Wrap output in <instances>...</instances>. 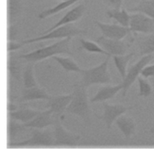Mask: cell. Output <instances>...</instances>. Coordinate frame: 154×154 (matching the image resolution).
<instances>
[{
	"mask_svg": "<svg viewBox=\"0 0 154 154\" xmlns=\"http://www.w3.org/2000/svg\"><path fill=\"white\" fill-rule=\"evenodd\" d=\"M23 7V0H7V25L16 23L22 13Z\"/></svg>",
	"mask_w": 154,
	"mask_h": 154,
	"instance_id": "obj_21",
	"label": "cell"
},
{
	"mask_svg": "<svg viewBox=\"0 0 154 154\" xmlns=\"http://www.w3.org/2000/svg\"><path fill=\"white\" fill-rule=\"evenodd\" d=\"M52 115V111L49 108H48L45 111H41L33 119L23 123V125L26 128L44 129L49 125H53Z\"/></svg>",
	"mask_w": 154,
	"mask_h": 154,
	"instance_id": "obj_16",
	"label": "cell"
},
{
	"mask_svg": "<svg viewBox=\"0 0 154 154\" xmlns=\"http://www.w3.org/2000/svg\"><path fill=\"white\" fill-rule=\"evenodd\" d=\"M34 63L26 62L22 72V82L25 88H30L38 86L34 75Z\"/></svg>",
	"mask_w": 154,
	"mask_h": 154,
	"instance_id": "obj_24",
	"label": "cell"
},
{
	"mask_svg": "<svg viewBox=\"0 0 154 154\" xmlns=\"http://www.w3.org/2000/svg\"><path fill=\"white\" fill-rule=\"evenodd\" d=\"M103 3L111 8H121L123 0H102Z\"/></svg>",
	"mask_w": 154,
	"mask_h": 154,
	"instance_id": "obj_33",
	"label": "cell"
},
{
	"mask_svg": "<svg viewBox=\"0 0 154 154\" xmlns=\"http://www.w3.org/2000/svg\"><path fill=\"white\" fill-rule=\"evenodd\" d=\"M94 22L100 29L102 35L109 38L122 40L131 32L129 27L120 24L106 23L98 20H95Z\"/></svg>",
	"mask_w": 154,
	"mask_h": 154,
	"instance_id": "obj_11",
	"label": "cell"
},
{
	"mask_svg": "<svg viewBox=\"0 0 154 154\" xmlns=\"http://www.w3.org/2000/svg\"><path fill=\"white\" fill-rule=\"evenodd\" d=\"M52 117L54 120V147H67L71 149L76 148L81 136L66 130L61 125L58 116L52 115Z\"/></svg>",
	"mask_w": 154,
	"mask_h": 154,
	"instance_id": "obj_6",
	"label": "cell"
},
{
	"mask_svg": "<svg viewBox=\"0 0 154 154\" xmlns=\"http://www.w3.org/2000/svg\"><path fill=\"white\" fill-rule=\"evenodd\" d=\"M129 28L134 34H147L154 32V19L138 12L130 14Z\"/></svg>",
	"mask_w": 154,
	"mask_h": 154,
	"instance_id": "obj_9",
	"label": "cell"
},
{
	"mask_svg": "<svg viewBox=\"0 0 154 154\" xmlns=\"http://www.w3.org/2000/svg\"><path fill=\"white\" fill-rule=\"evenodd\" d=\"M71 40V37L62 38L52 45L36 49L28 54H20V55L26 62L34 63L49 57H52L57 54H65L73 56L74 54L70 48Z\"/></svg>",
	"mask_w": 154,
	"mask_h": 154,
	"instance_id": "obj_2",
	"label": "cell"
},
{
	"mask_svg": "<svg viewBox=\"0 0 154 154\" xmlns=\"http://www.w3.org/2000/svg\"><path fill=\"white\" fill-rule=\"evenodd\" d=\"M41 112L40 110H35L25 106V104L19 105V108L12 112H7L8 117L16 120L22 123H25L33 119Z\"/></svg>",
	"mask_w": 154,
	"mask_h": 154,
	"instance_id": "obj_17",
	"label": "cell"
},
{
	"mask_svg": "<svg viewBox=\"0 0 154 154\" xmlns=\"http://www.w3.org/2000/svg\"><path fill=\"white\" fill-rule=\"evenodd\" d=\"M79 42L81 46L79 48L80 49H84L89 52L99 53L105 55L106 56H111L107 52L103 49L96 42H93L90 40H85L84 38H79Z\"/></svg>",
	"mask_w": 154,
	"mask_h": 154,
	"instance_id": "obj_29",
	"label": "cell"
},
{
	"mask_svg": "<svg viewBox=\"0 0 154 154\" xmlns=\"http://www.w3.org/2000/svg\"><path fill=\"white\" fill-rule=\"evenodd\" d=\"M72 97L73 93L65 95L51 96L48 100L46 107L52 111L54 116L61 117L66 111Z\"/></svg>",
	"mask_w": 154,
	"mask_h": 154,
	"instance_id": "obj_13",
	"label": "cell"
},
{
	"mask_svg": "<svg viewBox=\"0 0 154 154\" xmlns=\"http://www.w3.org/2000/svg\"><path fill=\"white\" fill-rule=\"evenodd\" d=\"M19 34L17 25L14 23L7 25V41H16Z\"/></svg>",
	"mask_w": 154,
	"mask_h": 154,
	"instance_id": "obj_31",
	"label": "cell"
},
{
	"mask_svg": "<svg viewBox=\"0 0 154 154\" xmlns=\"http://www.w3.org/2000/svg\"><path fill=\"white\" fill-rule=\"evenodd\" d=\"M135 35L136 42L140 56H144L154 53V32L143 34L142 35Z\"/></svg>",
	"mask_w": 154,
	"mask_h": 154,
	"instance_id": "obj_18",
	"label": "cell"
},
{
	"mask_svg": "<svg viewBox=\"0 0 154 154\" xmlns=\"http://www.w3.org/2000/svg\"><path fill=\"white\" fill-rule=\"evenodd\" d=\"M110 58L111 56H106L105 60L99 65L90 69H82L80 73V82L87 88L95 84H112V80L108 70V64Z\"/></svg>",
	"mask_w": 154,
	"mask_h": 154,
	"instance_id": "obj_4",
	"label": "cell"
},
{
	"mask_svg": "<svg viewBox=\"0 0 154 154\" xmlns=\"http://www.w3.org/2000/svg\"><path fill=\"white\" fill-rule=\"evenodd\" d=\"M15 51L10 52L7 54V69L10 73V76L19 82H22V72L24 68V59Z\"/></svg>",
	"mask_w": 154,
	"mask_h": 154,
	"instance_id": "obj_12",
	"label": "cell"
},
{
	"mask_svg": "<svg viewBox=\"0 0 154 154\" xmlns=\"http://www.w3.org/2000/svg\"><path fill=\"white\" fill-rule=\"evenodd\" d=\"M102 105L103 107L102 115H98L95 112L93 114L98 119L103 121L108 129L111 128L113 122L119 116L135 107V106H125L122 104H109L106 102H103Z\"/></svg>",
	"mask_w": 154,
	"mask_h": 154,
	"instance_id": "obj_10",
	"label": "cell"
},
{
	"mask_svg": "<svg viewBox=\"0 0 154 154\" xmlns=\"http://www.w3.org/2000/svg\"><path fill=\"white\" fill-rule=\"evenodd\" d=\"M60 1H64V0H60Z\"/></svg>",
	"mask_w": 154,
	"mask_h": 154,
	"instance_id": "obj_37",
	"label": "cell"
},
{
	"mask_svg": "<svg viewBox=\"0 0 154 154\" xmlns=\"http://www.w3.org/2000/svg\"><path fill=\"white\" fill-rule=\"evenodd\" d=\"M19 107V105L15 104L12 101H8L7 103V112H12L17 110Z\"/></svg>",
	"mask_w": 154,
	"mask_h": 154,
	"instance_id": "obj_35",
	"label": "cell"
},
{
	"mask_svg": "<svg viewBox=\"0 0 154 154\" xmlns=\"http://www.w3.org/2000/svg\"><path fill=\"white\" fill-rule=\"evenodd\" d=\"M23 45L20 42L18 43L16 41H7V52L16 51L20 49Z\"/></svg>",
	"mask_w": 154,
	"mask_h": 154,
	"instance_id": "obj_34",
	"label": "cell"
},
{
	"mask_svg": "<svg viewBox=\"0 0 154 154\" xmlns=\"http://www.w3.org/2000/svg\"><path fill=\"white\" fill-rule=\"evenodd\" d=\"M123 89L122 83L116 85H106L99 88L96 94L90 99V103L103 102L112 98L120 90Z\"/></svg>",
	"mask_w": 154,
	"mask_h": 154,
	"instance_id": "obj_19",
	"label": "cell"
},
{
	"mask_svg": "<svg viewBox=\"0 0 154 154\" xmlns=\"http://www.w3.org/2000/svg\"><path fill=\"white\" fill-rule=\"evenodd\" d=\"M73 87V97L66 112L79 117L85 125L90 126L91 124V116L94 112L88 98L87 88L80 81L76 82Z\"/></svg>",
	"mask_w": 154,
	"mask_h": 154,
	"instance_id": "obj_1",
	"label": "cell"
},
{
	"mask_svg": "<svg viewBox=\"0 0 154 154\" xmlns=\"http://www.w3.org/2000/svg\"><path fill=\"white\" fill-rule=\"evenodd\" d=\"M137 81L139 85V93L138 96L140 97H147L152 93V87L147 78L143 76H138Z\"/></svg>",
	"mask_w": 154,
	"mask_h": 154,
	"instance_id": "obj_30",
	"label": "cell"
},
{
	"mask_svg": "<svg viewBox=\"0 0 154 154\" xmlns=\"http://www.w3.org/2000/svg\"><path fill=\"white\" fill-rule=\"evenodd\" d=\"M150 132H154V120H153L152 127V128L150 129Z\"/></svg>",
	"mask_w": 154,
	"mask_h": 154,
	"instance_id": "obj_36",
	"label": "cell"
},
{
	"mask_svg": "<svg viewBox=\"0 0 154 154\" xmlns=\"http://www.w3.org/2000/svg\"><path fill=\"white\" fill-rule=\"evenodd\" d=\"M87 31L86 30L78 28L73 23H70L60 26L43 35H40L37 37L23 40L21 42V43L24 45L25 44H29L49 39H62L69 37H72L80 34H87Z\"/></svg>",
	"mask_w": 154,
	"mask_h": 154,
	"instance_id": "obj_5",
	"label": "cell"
},
{
	"mask_svg": "<svg viewBox=\"0 0 154 154\" xmlns=\"http://www.w3.org/2000/svg\"><path fill=\"white\" fill-rule=\"evenodd\" d=\"M141 76L145 78H148L150 77L154 78V63L150 65L146 66L142 70L141 72Z\"/></svg>",
	"mask_w": 154,
	"mask_h": 154,
	"instance_id": "obj_32",
	"label": "cell"
},
{
	"mask_svg": "<svg viewBox=\"0 0 154 154\" xmlns=\"http://www.w3.org/2000/svg\"><path fill=\"white\" fill-rule=\"evenodd\" d=\"M154 59V55L149 54L142 56L141 58L137 61L135 63L132 64L129 68L125 78L122 80V97H125L126 95V93L131 87V86L133 84V83L137 79L139 75L141 74V72L143 69L149 64V63Z\"/></svg>",
	"mask_w": 154,
	"mask_h": 154,
	"instance_id": "obj_7",
	"label": "cell"
},
{
	"mask_svg": "<svg viewBox=\"0 0 154 154\" xmlns=\"http://www.w3.org/2000/svg\"><path fill=\"white\" fill-rule=\"evenodd\" d=\"M52 59L57 61L61 67L67 72H74L81 73L82 69L77 64V63L70 57H61L57 55H54L52 57Z\"/></svg>",
	"mask_w": 154,
	"mask_h": 154,
	"instance_id": "obj_28",
	"label": "cell"
},
{
	"mask_svg": "<svg viewBox=\"0 0 154 154\" xmlns=\"http://www.w3.org/2000/svg\"><path fill=\"white\" fill-rule=\"evenodd\" d=\"M31 137L20 142H7V148H53L54 138L53 131L50 129L32 128Z\"/></svg>",
	"mask_w": 154,
	"mask_h": 154,
	"instance_id": "obj_3",
	"label": "cell"
},
{
	"mask_svg": "<svg viewBox=\"0 0 154 154\" xmlns=\"http://www.w3.org/2000/svg\"><path fill=\"white\" fill-rule=\"evenodd\" d=\"M50 96L43 88H40L38 85L30 88H23L21 91V96L18 98L19 103L33 101L39 99L48 100Z\"/></svg>",
	"mask_w": 154,
	"mask_h": 154,
	"instance_id": "obj_15",
	"label": "cell"
},
{
	"mask_svg": "<svg viewBox=\"0 0 154 154\" xmlns=\"http://www.w3.org/2000/svg\"><path fill=\"white\" fill-rule=\"evenodd\" d=\"M127 10L132 13H141L154 19V0H141L135 6Z\"/></svg>",
	"mask_w": 154,
	"mask_h": 154,
	"instance_id": "obj_23",
	"label": "cell"
},
{
	"mask_svg": "<svg viewBox=\"0 0 154 154\" xmlns=\"http://www.w3.org/2000/svg\"><path fill=\"white\" fill-rule=\"evenodd\" d=\"M107 16L111 19H114L120 25L129 27L130 22V14L128 10L125 8H111L106 11Z\"/></svg>",
	"mask_w": 154,
	"mask_h": 154,
	"instance_id": "obj_22",
	"label": "cell"
},
{
	"mask_svg": "<svg viewBox=\"0 0 154 154\" xmlns=\"http://www.w3.org/2000/svg\"><path fill=\"white\" fill-rule=\"evenodd\" d=\"M85 10V6L84 4H80L75 6V7L68 11L58 22L54 23L51 27L42 32L41 35H43L60 26L73 23L74 22L77 21L83 16Z\"/></svg>",
	"mask_w": 154,
	"mask_h": 154,
	"instance_id": "obj_14",
	"label": "cell"
},
{
	"mask_svg": "<svg viewBox=\"0 0 154 154\" xmlns=\"http://www.w3.org/2000/svg\"><path fill=\"white\" fill-rule=\"evenodd\" d=\"M134 55V52L126 54L121 55H112V58L115 64V66L118 70L122 80L125 78L126 75L127 66L129 60Z\"/></svg>",
	"mask_w": 154,
	"mask_h": 154,
	"instance_id": "obj_25",
	"label": "cell"
},
{
	"mask_svg": "<svg viewBox=\"0 0 154 154\" xmlns=\"http://www.w3.org/2000/svg\"><path fill=\"white\" fill-rule=\"evenodd\" d=\"M115 123L126 139L130 138L135 134L136 124L131 116L123 114L116 120Z\"/></svg>",
	"mask_w": 154,
	"mask_h": 154,
	"instance_id": "obj_20",
	"label": "cell"
},
{
	"mask_svg": "<svg viewBox=\"0 0 154 154\" xmlns=\"http://www.w3.org/2000/svg\"><path fill=\"white\" fill-rule=\"evenodd\" d=\"M78 1H79V0H64V1H62L61 2L58 3L55 6L42 11L38 15V17L40 19H45L48 17L54 15V14L61 11L62 10H65L66 8H68L69 7L73 5V4H75L76 2Z\"/></svg>",
	"mask_w": 154,
	"mask_h": 154,
	"instance_id": "obj_26",
	"label": "cell"
},
{
	"mask_svg": "<svg viewBox=\"0 0 154 154\" xmlns=\"http://www.w3.org/2000/svg\"><path fill=\"white\" fill-rule=\"evenodd\" d=\"M26 128L23 123L8 117L7 119V140L8 142L13 141L17 135Z\"/></svg>",
	"mask_w": 154,
	"mask_h": 154,
	"instance_id": "obj_27",
	"label": "cell"
},
{
	"mask_svg": "<svg viewBox=\"0 0 154 154\" xmlns=\"http://www.w3.org/2000/svg\"><path fill=\"white\" fill-rule=\"evenodd\" d=\"M135 40H131L126 42L122 40L111 39L101 35L96 38L95 42L110 55H121L126 54L131 43Z\"/></svg>",
	"mask_w": 154,
	"mask_h": 154,
	"instance_id": "obj_8",
	"label": "cell"
}]
</instances>
